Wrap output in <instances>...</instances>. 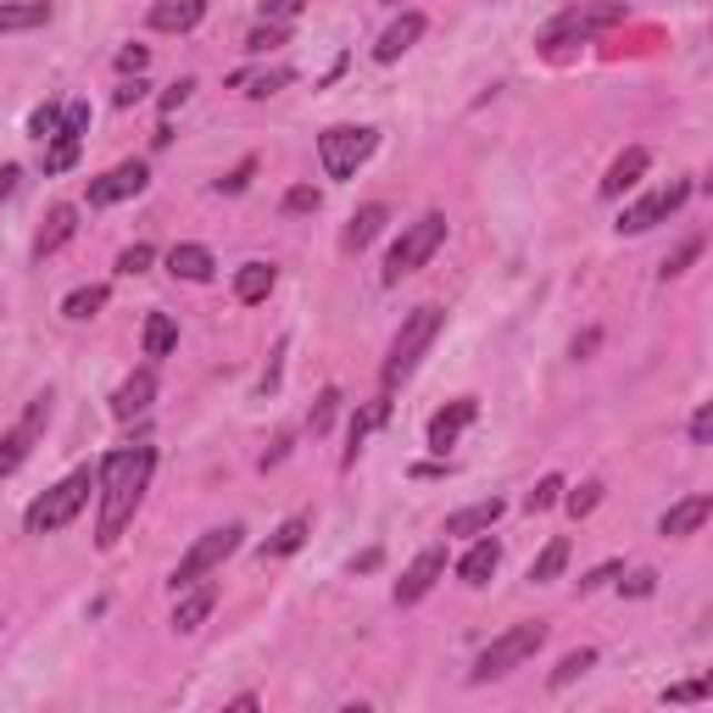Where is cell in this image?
I'll list each match as a JSON object with an SVG mask.
<instances>
[{
	"mask_svg": "<svg viewBox=\"0 0 713 713\" xmlns=\"http://www.w3.org/2000/svg\"><path fill=\"white\" fill-rule=\"evenodd\" d=\"M702 696H707V680H680L663 691V702H702Z\"/></svg>",
	"mask_w": 713,
	"mask_h": 713,
	"instance_id": "c3c4849f",
	"label": "cell"
},
{
	"mask_svg": "<svg viewBox=\"0 0 713 713\" xmlns=\"http://www.w3.org/2000/svg\"><path fill=\"white\" fill-rule=\"evenodd\" d=\"M273 279H279V273H273L268 262H245V268L234 273V295H240L245 307H257V301H268V290H273Z\"/></svg>",
	"mask_w": 713,
	"mask_h": 713,
	"instance_id": "f1b7e54d",
	"label": "cell"
},
{
	"mask_svg": "<svg viewBox=\"0 0 713 713\" xmlns=\"http://www.w3.org/2000/svg\"><path fill=\"white\" fill-rule=\"evenodd\" d=\"M385 223H391V207H380V201L356 207L351 223H345V234H340V245H345V251H369V245L385 234Z\"/></svg>",
	"mask_w": 713,
	"mask_h": 713,
	"instance_id": "d6986e66",
	"label": "cell"
},
{
	"mask_svg": "<svg viewBox=\"0 0 713 713\" xmlns=\"http://www.w3.org/2000/svg\"><path fill=\"white\" fill-rule=\"evenodd\" d=\"M607 580H619V563H602V569H591V574H585V580H580V591H585V596H591V591H602V585H607Z\"/></svg>",
	"mask_w": 713,
	"mask_h": 713,
	"instance_id": "816d5d0a",
	"label": "cell"
},
{
	"mask_svg": "<svg viewBox=\"0 0 713 713\" xmlns=\"http://www.w3.org/2000/svg\"><path fill=\"white\" fill-rule=\"evenodd\" d=\"M585 669H596V646H574V652H563V663L552 669V685H569V680H580Z\"/></svg>",
	"mask_w": 713,
	"mask_h": 713,
	"instance_id": "836d02e7",
	"label": "cell"
},
{
	"mask_svg": "<svg viewBox=\"0 0 713 713\" xmlns=\"http://www.w3.org/2000/svg\"><path fill=\"white\" fill-rule=\"evenodd\" d=\"M396 7H402V0H396Z\"/></svg>",
	"mask_w": 713,
	"mask_h": 713,
	"instance_id": "6f0895ef",
	"label": "cell"
},
{
	"mask_svg": "<svg viewBox=\"0 0 713 713\" xmlns=\"http://www.w3.org/2000/svg\"><path fill=\"white\" fill-rule=\"evenodd\" d=\"M441 245H446V212H424L419 223H408L402 240H396L391 257H385V284H402L408 273H419Z\"/></svg>",
	"mask_w": 713,
	"mask_h": 713,
	"instance_id": "8992f818",
	"label": "cell"
},
{
	"mask_svg": "<svg viewBox=\"0 0 713 713\" xmlns=\"http://www.w3.org/2000/svg\"><path fill=\"white\" fill-rule=\"evenodd\" d=\"M646 168H652V151H646V145L619 151V157H613V168L602 173V201H619L624 190H635V184L646 179Z\"/></svg>",
	"mask_w": 713,
	"mask_h": 713,
	"instance_id": "9a60e30c",
	"label": "cell"
},
{
	"mask_svg": "<svg viewBox=\"0 0 713 713\" xmlns=\"http://www.w3.org/2000/svg\"><path fill=\"white\" fill-rule=\"evenodd\" d=\"M107 301H112V290H107V284H79V290L62 301V312H68L73 323H84V318H96Z\"/></svg>",
	"mask_w": 713,
	"mask_h": 713,
	"instance_id": "1f68e13d",
	"label": "cell"
},
{
	"mask_svg": "<svg viewBox=\"0 0 713 713\" xmlns=\"http://www.w3.org/2000/svg\"><path fill=\"white\" fill-rule=\"evenodd\" d=\"M145 184H151V168H145V162H118V168H107L101 179H90V207H118V201H134Z\"/></svg>",
	"mask_w": 713,
	"mask_h": 713,
	"instance_id": "8fae6325",
	"label": "cell"
},
{
	"mask_svg": "<svg viewBox=\"0 0 713 713\" xmlns=\"http://www.w3.org/2000/svg\"><path fill=\"white\" fill-rule=\"evenodd\" d=\"M496 563H502V546H496V541H474V546L463 552V563H458V580L480 591V585H491Z\"/></svg>",
	"mask_w": 713,
	"mask_h": 713,
	"instance_id": "cb8c5ba5",
	"label": "cell"
},
{
	"mask_svg": "<svg viewBox=\"0 0 713 713\" xmlns=\"http://www.w3.org/2000/svg\"><path fill=\"white\" fill-rule=\"evenodd\" d=\"M446 574V546H424L408 569H402V580H396V607H413V602H424L430 591H435V580Z\"/></svg>",
	"mask_w": 713,
	"mask_h": 713,
	"instance_id": "7c38bea8",
	"label": "cell"
},
{
	"mask_svg": "<svg viewBox=\"0 0 713 713\" xmlns=\"http://www.w3.org/2000/svg\"><path fill=\"white\" fill-rule=\"evenodd\" d=\"M596 502H602V480H585L580 491H563V508H569V519H585Z\"/></svg>",
	"mask_w": 713,
	"mask_h": 713,
	"instance_id": "74e56055",
	"label": "cell"
},
{
	"mask_svg": "<svg viewBox=\"0 0 713 713\" xmlns=\"http://www.w3.org/2000/svg\"><path fill=\"white\" fill-rule=\"evenodd\" d=\"M307 0H262V23H290Z\"/></svg>",
	"mask_w": 713,
	"mask_h": 713,
	"instance_id": "f6af8a7d",
	"label": "cell"
},
{
	"mask_svg": "<svg viewBox=\"0 0 713 713\" xmlns=\"http://www.w3.org/2000/svg\"><path fill=\"white\" fill-rule=\"evenodd\" d=\"M151 262H157V251H151V245L140 240V245H129V251L118 257V273H145Z\"/></svg>",
	"mask_w": 713,
	"mask_h": 713,
	"instance_id": "7bdbcfd3",
	"label": "cell"
},
{
	"mask_svg": "<svg viewBox=\"0 0 713 713\" xmlns=\"http://www.w3.org/2000/svg\"><path fill=\"white\" fill-rule=\"evenodd\" d=\"M240 535H245L240 524L207 530V535H201V541H195V546H190V552L179 558V569H173V580H168V585H173V591H184V585L207 580L212 569H223V558H234V552H240Z\"/></svg>",
	"mask_w": 713,
	"mask_h": 713,
	"instance_id": "ba28073f",
	"label": "cell"
},
{
	"mask_svg": "<svg viewBox=\"0 0 713 713\" xmlns=\"http://www.w3.org/2000/svg\"><path fill=\"white\" fill-rule=\"evenodd\" d=\"M696 257H702V240L691 234V240H685V245H674V257L663 262V279H680V273H685V268H691Z\"/></svg>",
	"mask_w": 713,
	"mask_h": 713,
	"instance_id": "b9f144b4",
	"label": "cell"
},
{
	"mask_svg": "<svg viewBox=\"0 0 713 713\" xmlns=\"http://www.w3.org/2000/svg\"><path fill=\"white\" fill-rule=\"evenodd\" d=\"M619 23H624V0H596V7H569L563 18H552V23H546L541 46H546V51H563V46L591 40V34L619 29Z\"/></svg>",
	"mask_w": 713,
	"mask_h": 713,
	"instance_id": "52a82bcc",
	"label": "cell"
},
{
	"mask_svg": "<svg viewBox=\"0 0 713 713\" xmlns=\"http://www.w3.org/2000/svg\"><path fill=\"white\" fill-rule=\"evenodd\" d=\"M340 402H345V396H340L334 385H329V391H318V402H312V419H307V430H312V435H329V424H334Z\"/></svg>",
	"mask_w": 713,
	"mask_h": 713,
	"instance_id": "e575fe53",
	"label": "cell"
},
{
	"mask_svg": "<svg viewBox=\"0 0 713 713\" xmlns=\"http://www.w3.org/2000/svg\"><path fill=\"white\" fill-rule=\"evenodd\" d=\"M374 151H380V129H369V123H334L318 134V162L329 179H351Z\"/></svg>",
	"mask_w": 713,
	"mask_h": 713,
	"instance_id": "5b68a950",
	"label": "cell"
},
{
	"mask_svg": "<svg viewBox=\"0 0 713 713\" xmlns=\"http://www.w3.org/2000/svg\"><path fill=\"white\" fill-rule=\"evenodd\" d=\"M84 129H90V101H68V107H62V129H57V134L84 140Z\"/></svg>",
	"mask_w": 713,
	"mask_h": 713,
	"instance_id": "ab89813d",
	"label": "cell"
},
{
	"mask_svg": "<svg viewBox=\"0 0 713 713\" xmlns=\"http://www.w3.org/2000/svg\"><path fill=\"white\" fill-rule=\"evenodd\" d=\"M318 207H323L318 184H290V190H284V212H290V218H307V212H318Z\"/></svg>",
	"mask_w": 713,
	"mask_h": 713,
	"instance_id": "8d00e7d4",
	"label": "cell"
},
{
	"mask_svg": "<svg viewBox=\"0 0 713 713\" xmlns=\"http://www.w3.org/2000/svg\"><path fill=\"white\" fill-rule=\"evenodd\" d=\"M51 23V0H12L0 7V34H23V29H46Z\"/></svg>",
	"mask_w": 713,
	"mask_h": 713,
	"instance_id": "4316f807",
	"label": "cell"
},
{
	"mask_svg": "<svg viewBox=\"0 0 713 713\" xmlns=\"http://www.w3.org/2000/svg\"><path fill=\"white\" fill-rule=\"evenodd\" d=\"M18 184H23V168H0V201H12Z\"/></svg>",
	"mask_w": 713,
	"mask_h": 713,
	"instance_id": "f5cc1de1",
	"label": "cell"
},
{
	"mask_svg": "<svg viewBox=\"0 0 713 713\" xmlns=\"http://www.w3.org/2000/svg\"><path fill=\"white\" fill-rule=\"evenodd\" d=\"M596 340H602L596 329H591V334H580V340H574V356H591V351H596Z\"/></svg>",
	"mask_w": 713,
	"mask_h": 713,
	"instance_id": "9f6ffc18",
	"label": "cell"
},
{
	"mask_svg": "<svg viewBox=\"0 0 713 713\" xmlns=\"http://www.w3.org/2000/svg\"><path fill=\"white\" fill-rule=\"evenodd\" d=\"M284 458H290V435H279V441H273V446L262 452V469H279Z\"/></svg>",
	"mask_w": 713,
	"mask_h": 713,
	"instance_id": "11a10c76",
	"label": "cell"
},
{
	"mask_svg": "<svg viewBox=\"0 0 713 713\" xmlns=\"http://www.w3.org/2000/svg\"><path fill=\"white\" fill-rule=\"evenodd\" d=\"M79 145H84V140H68V134H57V140H46V179H57V173H68V168L79 162Z\"/></svg>",
	"mask_w": 713,
	"mask_h": 713,
	"instance_id": "d6a6232c",
	"label": "cell"
},
{
	"mask_svg": "<svg viewBox=\"0 0 713 713\" xmlns=\"http://www.w3.org/2000/svg\"><path fill=\"white\" fill-rule=\"evenodd\" d=\"M284 84H295L290 68H257V73H234V79H229V90H240V96H251V101H268V96H279Z\"/></svg>",
	"mask_w": 713,
	"mask_h": 713,
	"instance_id": "d4e9b609",
	"label": "cell"
},
{
	"mask_svg": "<svg viewBox=\"0 0 713 713\" xmlns=\"http://www.w3.org/2000/svg\"><path fill=\"white\" fill-rule=\"evenodd\" d=\"M307 535H312V519H307V513L284 519V524L262 541V563H268V558H290V552H301V541H307Z\"/></svg>",
	"mask_w": 713,
	"mask_h": 713,
	"instance_id": "83f0119b",
	"label": "cell"
},
{
	"mask_svg": "<svg viewBox=\"0 0 713 713\" xmlns=\"http://www.w3.org/2000/svg\"><path fill=\"white\" fill-rule=\"evenodd\" d=\"M691 179H674L669 190H652V195H641L635 207H624V218H619V234H646V229H657L663 218H674L685 201H691Z\"/></svg>",
	"mask_w": 713,
	"mask_h": 713,
	"instance_id": "30bf717a",
	"label": "cell"
},
{
	"mask_svg": "<svg viewBox=\"0 0 713 713\" xmlns=\"http://www.w3.org/2000/svg\"><path fill=\"white\" fill-rule=\"evenodd\" d=\"M441 323H446V312H441V307H419V312H408V323L396 329L391 356H385V391H391V385H402V380L424 363V351L435 345Z\"/></svg>",
	"mask_w": 713,
	"mask_h": 713,
	"instance_id": "277c9868",
	"label": "cell"
},
{
	"mask_svg": "<svg viewBox=\"0 0 713 713\" xmlns=\"http://www.w3.org/2000/svg\"><path fill=\"white\" fill-rule=\"evenodd\" d=\"M546 646V624L541 619H530V624H513V630H502L480 657H474V669H469V680L474 685H485V680H502V674H513L519 663H530L535 652Z\"/></svg>",
	"mask_w": 713,
	"mask_h": 713,
	"instance_id": "3957f363",
	"label": "cell"
},
{
	"mask_svg": "<svg viewBox=\"0 0 713 713\" xmlns=\"http://www.w3.org/2000/svg\"><path fill=\"white\" fill-rule=\"evenodd\" d=\"M151 402H157V374H151V369H140V374H129V380L112 391V419L134 424V419H145V413H151Z\"/></svg>",
	"mask_w": 713,
	"mask_h": 713,
	"instance_id": "2e32d148",
	"label": "cell"
},
{
	"mask_svg": "<svg viewBox=\"0 0 713 713\" xmlns=\"http://www.w3.org/2000/svg\"><path fill=\"white\" fill-rule=\"evenodd\" d=\"M563 569H569V541H563V535H552V541L541 546V558L530 563V585H552Z\"/></svg>",
	"mask_w": 713,
	"mask_h": 713,
	"instance_id": "4dcf8cb0",
	"label": "cell"
},
{
	"mask_svg": "<svg viewBox=\"0 0 713 713\" xmlns=\"http://www.w3.org/2000/svg\"><path fill=\"white\" fill-rule=\"evenodd\" d=\"M207 18V0H157L151 7V29L157 34H190Z\"/></svg>",
	"mask_w": 713,
	"mask_h": 713,
	"instance_id": "44dd1931",
	"label": "cell"
},
{
	"mask_svg": "<svg viewBox=\"0 0 713 713\" xmlns=\"http://www.w3.org/2000/svg\"><path fill=\"white\" fill-rule=\"evenodd\" d=\"M707 519H713V496H707V491H696V496L674 502V508L657 519V535H669V541H685V535H696Z\"/></svg>",
	"mask_w": 713,
	"mask_h": 713,
	"instance_id": "e0dca14e",
	"label": "cell"
},
{
	"mask_svg": "<svg viewBox=\"0 0 713 713\" xmlns=\"http://www.w3.org/2000/svg\"><path fill=\"white\" fill-rule=\"evenodd\" d=\"M0 624H7V619H0Z\"/></svg>",
	"mask_w": 713,
	"mask_h": 713,
	"instance_id": "680465c9",
	"label": "cell"
},
{
	"mask_svg": "<svg viewBox=\"0 0 713 713\" xmlns=\"http://www.w3.org/2000/svg\"><path fill=\"white\" fill-rule=\"evenodd\" d=\"M502 513H508V502H502V496L469 502V508H458V513L446 519V535H480V530H491V524H496Z\"/></svg>",
	"mask_w": 713,
	"mask_h": 713,
	"instance_id": "603a6c76",
	"label": "cell"
},
{
	"mask_svg": "<svg viewBox=\"0 0 713 713\" xmlns=\"http://www.w3.org/2000/svg\"><path fill=\"white\" fill-rule=\"evenodd\" d=\"M145 62H151V51H145V46H129V51H118V68H123V73H145Z\"/></svg>",
	"mask_w": 713,
	"mask_h": 713,
	"instance_id": "f907efd6",
	"label": "cell"
},
{
	"mask_svg": "<svg viewBox=\"0 0 713 713\" xmlns=\"http://www.w3.org/2000/svg\"><path fill=\"white\" fill-rule=\"evenodd\" d=\"M90 491H96V474H90V469H73L68 480H57L46 496H34V502H29L23 530H29V535H57V530H68V524L84 513Z\"/></svg>",
	"mask_w": 713,
	"mask_h": 713,
	"instance_id": "7a4b0ae2",
	"label": "cell"
},
{
	"mask_svg": "<svg viewBox=\"0 0 713 713\" xmlns=\"http://www.w3.org/2000/svg\"><path fill=\"white\" fill-rule=\"evenodd\" d=\"M57 129H62V107L46 101V107L29 118V134H34V140H57Z\"/></svg>",
	"mask_w": 713,
	"mask_h": 713,
	"instance_id": "60d3db41",
	"label": "cell"
},
{
	"mask_svg": "<svg viewBox=\"0 0 713 713\" xmlns=\"http://www.w3.org/2000/svg\"><path fill=\"white\" fill-rule=\"evenodd\" d=\"M284 40H290V23H257V29L245 34V51L262 57V51H273V46H284Z\"/></svg>",
	"mask_w": 713,
	"mask_h": 713,
	"instance_id": "d590c367",
	"label": "cell"
},
{
	"mask_svg": "<svg viewBox=\"0 0 713 713\" xmlns=\"http://www.w3.org/2000/svg\"><path fill=\"white\" fill-rule=\"evenodd\" d=\"M552 502H563V474H546V480L524 496V508H530V513H546Z\"/></svg>",
	"mask_w": 713,
	"mask_h": 713,
	"instance_id": "f35d334b",
	"label": "cell"
},
{
	"mask_svg": "<svg viewBox=\"0 0 713 713\" xmlns=\"http://www.w3.org/2000/svg\"><path fill=\"white\" fill-rule=\"evenodd\" d=\"M140 345H145L151 363L173 356V345H179V323H173V312H151V318H145V329H140Z\"/></svg>",
	"mask_w": 713,
	"mask_h": 713,
	"instance_id": "484cf974",
	"label": "cell"
},
{
	"mask_svg": "<svg viewBox=\"0 0 713 713\" xmlns=\"http://www.w3.org/2000/svg\"><path fill=\"white\" fill-rule=\"evenodd\" d=\"M474 419H480V402H474V396H458V402H446V408L430 419V430H424L430 452H441V458H446V446H452V441H458V435H463Z\"/></svg>",
	"mask_w": 713,
	"mask_h": 713,
	"instance_id": "4fadbf2b",
	"label": "cell"
},
{
	"mask_svg": "<svg viewBox=\"0 0 713 713\" xmlns=\"http://www.w3.org/2000/svg\"><path fill=\"white\" fill-rule=\"evenodd\" d=\"M251 173H257V162H251V157H245V162H240V168H234V173H229V179H218V190H223V195H240V190H245V184H251Z\"/></svg>",
	"mask_w": 713,
	"mask_h": 713,
	"instance_id": "681fc988",
	"label": "cell"
},
{
	"mask_svg": "<svg viewBox=\"0 0 713 713\" xmlns=\"http://www.w3.org/2000/svg\"><path fill=\"white\" fill-rule=\"evenodd\" d=\"M619 591H624V596H652V591H657V574H652V569H635L630 580H619Z\"/></svg>",
	"mask_w": 713,
	"mask_h": 713,
	"instance_id": "7dc6e473",
	"label": "cell"
},
{
	"mask_svg": "<svg viewBox=\"0 0 713 713\" xmlns=\"http://www.w3.org/2000/svg\"><path fill=\"white\" fill-rule=\"evenodd\" d=\"M385 419H391V402H374V408H363V413H356V419H351V435H345L351 446H345V458H340L345 469L356 463V452H363V441H369V430H380Z\"/></svg>",
	"mask_w": 713,
	"mask_h": 713,
	"instance_id": "f546056e",
	"label": "cell"
},
{
	"mask_svg": "<svg viewBox=\"0 0 713 713\" xmlns=\"http://www.w3.org/2000/svg\"><path fill=\"white\" fill-rule=\"evenodd\" d=\"M79 234V207H68V201H57L51 212H46V229H40V240H34V257L46 262V257H57L68 240Z\"/></svg>",
	"mask_w": 713,
	"mask_h": 713,
	"instance_id": "ffe728a7",
	"label": "cell"
},
{
	"mask_svg": "<svg viewBox=\"0 0 713 713\" xmlns=\"http://www.w3.org/2000/svg\"><path fill=\"white\" fill-rule=\"evenodd\" d=\"M179 602H173V630L179 635H195L207 619H212V607H218V585H207V580H195V585H184V591H173Z\"/></svg>",
	"mask_w": 713,
	"mask_h": 713,
	"instance_id": "5bb4252c",
	"label": "cell"
},
{
	"mask_svg": "<svg viewBox=\"0 0 713 713\" xmlns=\"http://www.w3.org/2000/svg\"><path fill=\"white\" fill-rule=\"evenodd\" d=\"M151 474H157V446H118V452L101 458V469H96V491H101L96 546H101V552H112V546L123 541V530L134 524Z\"/></svg>",
	"mask_w": 713,
	"mask_h": 713,
	"instance_id": "6da1fadb",
	"label": "cell"
},
{
	"mask_svg": "<svg viewBox=\"0 0 713 713\" xmlns=\"http://www.w3.org/2000/svg\"><path fill=\"white\" fill-rule=\"evenodd\" d=\"M713 441V408L702 402L696 413H691V446H707Z\"/></svg>",
	"mask_w": 713,
	"mask_h": 713,
	"instance_id": "bcb514c9",
	"label": "cell"
},
{
	"mask_svg": "<svg viewBox=\"0 0 713 713\" xmlns=\"http://www.w3.org/2000/svg\"><path fill=\"white\" fill-rule=\"evenodd\" d=\"M190 96H195V79H179V84H168V90H162V118H173V112H179Z\"/></svg>",
	"mask_w": 713,
	"mask_h": 713,
	"instance_id": "ee69618b",
	"label": "cell"
},
{
	"mask_svg": "<svg viewBox=\"0 0 713 713\" xmlns=\"http://www.w3.org/2000/svg\"><path fill=\"white\" fill-rule=\"evenodd\" d=\"M46 424H51V391L46 396H34L29 402V413L0 435V480H12L23 463H29V452H34V441L46 435Z\"/></svg>",
	"mask_w": 713,
	"mask_h": 713,
	"instance_id": "9c48e42d",
	"label": "cell"
},
{
	"mask_svg": "<svg viewBox=\"0 0 713 713\" xmlns=\"http://www.w3.org/2000/svg\"><path fill=\"white\" fill-rule=\"evenodd\" d=\"M168 273H173V279H190V284H207V279L218 273V257H212L207 245L184 240V245H173V251H168Z\"/></svg>",
	"mask_w": 713,
	"mask_h": 713,
	"instance_id": "7402d4cb",
	"label": "cell"
},
{
	"mask_svg": "<svg viewBox=\"0 0 713 713\" xmlns=\"http://www.w3.org/2000/svg\"><path fill=\"white\" fill-rule=\"evenodd\" d=\"M424 40V12H402L385 34H380V46H374V62H402L413 46Z\"/></svg>",
	"mask_w": 713,
	"mask_h": 713,
	"instance_id": "ac0fdd59",
	"label": "cell"
},
{
	"mask_svg": "<svg viewBox=\"0 0 713 713\" xmlns=\"http://www.w3.org/2000/svg\"><path fill=\"white\" fill-rule=\"evenodd\" d=\"M140 101H145V84H140V73H134V79L118 90V107H140Z\"/></svg>",
	"mask_w": 713,
	"mask_h": 713,
	"instance_id": "db71d44e",
	"label": "cell"
}]
</instances>
